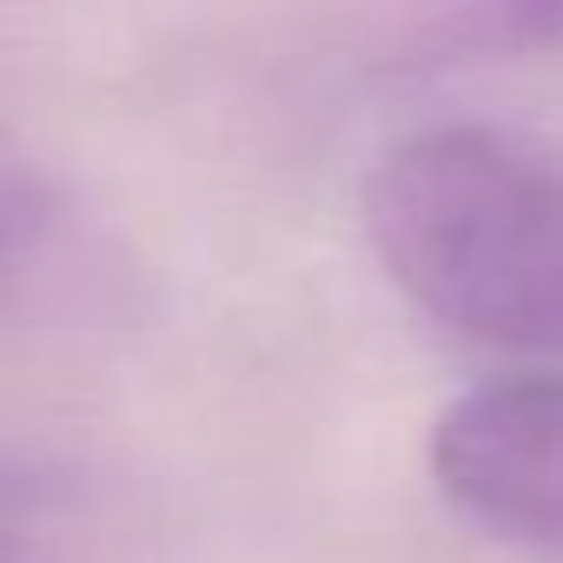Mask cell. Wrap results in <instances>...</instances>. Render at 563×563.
<instances>
[{"instance_id":"1","label":"cell","mask_w":563,"mask_h":563,"mask_svg":"<svg viewBox=\"0 0 563 563\" xmlns=\"http://www.w3.org/2000/svg\"><path fill=\"white\" fill-rule=\"evenodd\" d=\"M365 239L444 332L563 352V153L504 126H424L365 173Z\"/></svg>"},{"instance_id":"2","label":"cell","mask_w":563,"mask_h":563,"mask_svg":"<svg viewBox=\"0 0 563 563\" xmlns=\"http://www.w3.org/2000/svg\"><path fill=\"white\" fill-rule=\"evenodd\" d=\"M431 477L457 517L563 556V372L490 378L444 405L431 424Z\"/></svg>"},{"instance_id":"3","label":"cell","mask_w":563,"mask_h":563,"mask_svg":"<svg viewBox=\"0 0 563 563\" xmlns=\"http://www.w3.org/2000/svg\"><path fill=\"white\" fill-rule=\"evenodd\" d=\"M100 530L107 510L80 471L0 451V563H87Z\"/></svg>"},{"instance_id":"4","label":"cell","mask_w":563,"mask_h":563,"mask_svg":"<svg viewBox=\"0 0 563 563\" xmlns=\"http://www.w3.org/2000/svg\"><path fill=\"white\" fill-rule=\"evenodd\" d=\"M60 232V199L41 173V159L0 126V306L27 292V278L47 265Z\"/></svg>"}]
</instances>
